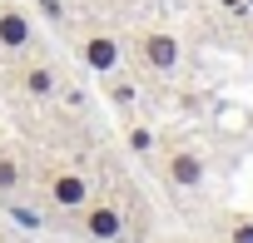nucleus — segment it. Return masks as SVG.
I'll return each instance as SVG.
<instances>
[{
    "label": "nucleus",
    "instance_id": "obj_12",
    "mask_svg": "<svg viewBox=\"0 0 253 243\" xmlns=\"http://www.w3.org/2000/svg\"><path fill=\"white\" fill-rule=\"evenodd\" d=\"M10 223H20V228H30V233H35V228H40V213H35V208H25V203H10Z\"/></svg>",
    "mask_w": 253,
    "mask_h": 243
},
{
    "label": "nucleus",
    "instance_id": "obj_2",
    "mask_svg": "<svg viewBox=\"0 0 253 243\" xmlns=\"http://www.w3.org/2000/svg\"><path fill=\"white\" fill-rule=\"evenodd\" d=\"M139 60L154 70V75H174L179 60H184V45L174 30H144L139 35Z\"/></svg>",
    "mask_w": 253,
    "mask_h": 243
},
{
    "label": "nucleus",
    "instance_id": "obj_7",
    "mask_svg": "<svg viewBox=\"0 0 253 243\" xmlns=\"http://www.w3.org/2000/svg\"><path fill=\"white\" fill-rule=\"evenodd\" d=\"M84 233H89L94 243H114V238L124 233V213H119L114 203H84Z\"/></svg>",
    "mask_w": 253,
    "mask_h": 243
},
{
    "label": "nucleus",
    "instance_id": "obj_5",
    "mask_svg": "<svg viewBox=\"0 0 253 243\" xmlns=\"http://www.w3.org/2000/svg\"><path fill=\"white\" fill-rule=\"evenodd\" d=\"M35 45V20L20 5H0V50L5 55H25Z\"/></svg>",
    "mask_w": 253,
    "mask_h": 243
},
{
    "label": "nucleus",
    "instance_id": "obj_14",
    "mask_svg": "<svg viewBox=\"0 0 253 243\" xmlns=\"http://www.w3.org/2000/svg\"><path fill=\"white\" fill-rule=\"evenodd\" d=\"M243 5H253V0H243Z\"/></svg>",
    "mask_w": 253,
    "mask_h": 243
},
{
    "label": "nucleus",
    "instance_id": "obj_4",
    "mask_svg": "<svg viewBox=\"0 0 253 243\" xmlns=\"http://www.w3.org/2000/svg\"><path fill=\"white\" fill-rule=\"evenodd\" d=\"M80 60H84L94 75H114V70L124 65V45H119L114 35L94 30V35H84V40H80Z\"/></svg>",
    "mask_w": 253,
    "mask_h": 243
},
{
    "label": "nucleus",
    "instance_id": "obj_1",
    "mask_svg": "<svg viewBox=\"0 0 253 243\" xmlns=\"http://www.w3.org/2000/svg\"><path fill=\"white\" fill-rule=\"evenodd\" d=\"M164 179H169L179 194H199V189L209 184V159H204L199 149H189V144H174V149L164 154Z\"/></svg>",
    "mask_w": 253,
    "mask_h": 243
},
{
    "label": "nucleus",
    "instance_id": "obj_3",
    "mask_svg": "<svg viewBox=\"0 0 253 243\" xmlns=\"http://www.w3.org/2000/svg\"><path fill=\"white\" fill-rule=\"evenodd\" d=\"M89 194H94V184L80 174V169H55L50 179H45V199L55 203V208H84L89 203Z\"/></svg>",
    "mask_w": 253,
    "mask_h": 243
},
{
    "label": "nucleus",
    "instance_id": "obj_13",
    "mask_svg": "<svg viewBox=\"0 0 253 243\" xmlns=\"http://www.w3.org/2000/svg\"><path fill=\"white\" fill-rule=\"evenodd\" d=\"M40 10H45V20H60L65 10H60V0H40Z\"/></svg>",
    "mask_w": 253,
    "mask_h": 243
},
{
    "label": "nucleus",
    "instance_id": "obj_8",
    "mask_svg": "<svg viewBox=\"0 0 253 243\" xmlns=\"http://www.w3.org/2000/svg\"><path fill=\"white\" fill-rule=\"evenodd\" d=\"M124 144H129L139 159H149V154L159 149V139H154V129H149V124H129V129H124Z\"/></svg>",
    "mask_w": 253,
    "mask_h": 243
},
{
    "label": "nucleus",
    "instance_id": "obj_10",
    "mask_svg": "<svg viewBox=\"0 0 253 243\" xmlns=\"http://www.w3.org/2000/svg\"><path fill=\"white\" fill-rule=\"evenodd\" d=\"M104 80H109V89H104V94H109V104H114V109H134V99H139V89H134V84H124V80H119V70H114V75H104Z\"/></svg>",
    "mask_w": 253,
    "mask_h": 243
},
{
    "label": "nucleus",
    "instance_id": "obj_6",
    "mask_svg": "<svg viewBox=\"0 0 253 243\" xmlns=\"http://www.w3.org/2000/svg\"><path fill=\"white\" fill-rule=\"evenodd\" d=\"M15 84H20V94H25V99H50V94L60 89V75L50 70V60H30V65H20Z\"/></svg>",
    "mask_w": 253,
    "mask_h": 243
},
{
    "label": "nucleus",
    "instance_id": "obj_9",
    "mask_svg": "<svg viewBox=\"0 0 253 243\" xmlns=\"http://www.w3.org/2000/svg\"><path fill=\"white\" fill-rule=\"evenodd\" d=\"M20 179H25L20 159H15L10 149H0V194H15V189H20Z\"/></svg>",
    "mask_w": 253,
    "mask_h": 243
},
{
    "label": "nucleus",
    "instance_id": "obj_11",
    "mask_svg": "<svg viewBox=\"0 0 253 243\" xmlns=\"http://www.w3.org/2000/svg\"><path fill=\"white\" fill-rule=\"evenodd\" d=\"M228 243H253V213H233L228 218Z\"/></svg>",
    "mask_w": 253,
    "mask_h": 243
}]
</instances>
